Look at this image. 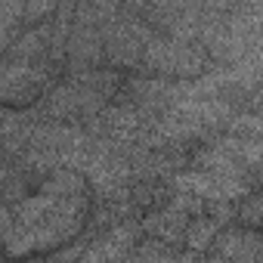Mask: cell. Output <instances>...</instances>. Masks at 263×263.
<instances>
[{
    "mask_svg": "<svg viewBox=\"0 0 263 263\" xmlns=\"http://www.w3.org/2000/svg\"><path fill=\"white\" fill-rule=\"evenodd\" d=\"M87 217V186L74 171H59L19 208H7V251L13 257L50 251L74 238Z\"/></svg>",
    "mask_w": 263,
    "mask_h": 263,
    "instance_id": "cell-1",
    "label": "cell"
},
{
    "mask_svg": "<svg viewBox=\"0 0 263 263\" xmlns=\"http://www.w3.org/2000/svg\"><path fill=\"white\" fill-rule=\"evenodd\" d=\"M124 251H127V232L118 229V232H108L102 241H96V245L84 254L81 263H118V260L124 257Z\"/></svg>",
    "mask_w": 263,
    "mask_h": 263,
    "instance_id": "cell-2",
    "label": "cell"
},
{
    "mask_svg": "<svg viewBox=\"0 0 263 263\" xmlns=\"http://www.w3.org/2000/svg\"><path fill=\"white\" fill-rule=\"evenodd\" d=\"M127 263H167V260H164V254H146V251H143V254H137V257H130Z\"/></svg>",
    "mask_w": 263,
    "mask_h": 263,
    "instance_id": "cell-4",
    "label": "cell"
},
{
    "mask_svg": "<svg viewBox=\"0 0 263 263\" xmlns=\"http://www.w3.org/2000/svg\"><path fill=\"white\" fill-rule=\"evenodd\" d=\"M238 220L245 226H263V195L245 198V204L238 208Z\"/></svg>",
    "mask_w": 263,
    "mask_h": 263,
    "instance_id": "cell-3",
    "label": "cell"
}]
</instances>
